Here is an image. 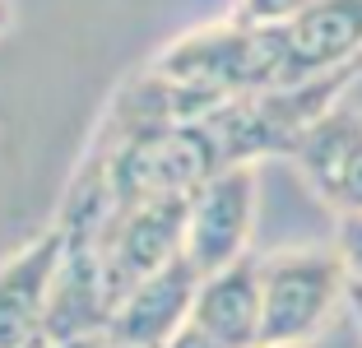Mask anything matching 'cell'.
Instances as JSON below:
<instances>
[{"label":"cell","mask_w":362,"mask_h":348,"mask_svg":"<svg viewBox=\"0 0 362 348\" xmlns=\"http://www.w3.org/2000/svg\"><path fill=\"white\" fill-rule=\"evenodd\" d=\"M358 74L362 61L349 65V70L307 79V84L265 88V93H246L214 107L209 116H200V126L209 135L214 153H218V168L228 172V168H256L260 158H293L298 144L307 139V130L344 103V93L353 88Z\"/></svg>","instance_id":"1"},{"label":"cell","mask_w":362,"mask_h":348,"mask_svg":"<svg viewBox=\"0 0 362 348\" xmlns=\"http://www.w3.org/2000/svg\"><path fill=\"white\" fill-rule=\"evenodd\" d=\"M149 70L214 98L218 107L246 93H265V88H293L284 28H251L237 19L181 33L177 42H168L153 56Z\"/></svg>","instance_id":"2"},{"label":"cell","mask_w":362,"mask_h":348,"mask_svg":"<svg viewBox=\"0 0 362 348\" xmlns=\"http://www.w3.org/2000/svg\"><path fill=\"white\" fill-rule=\"evenodd\" d=\"M349 306V274L334 246L260 255V348H307Z\"/></svg>","instance_id":"3"},{"label":"cell","mask_w":362,"mask_h":348,"mask_svg":"<svg viewBox=\"0 0 362 348\" xmlns=\"http://www.w3.org/2000/svg\"><path fill=\"white\" fill-rule=\"evenodd\" d=\"M256 190H260L256 168H228L214 181H204L200 195L191 200V223H186L181 255L200 269V279H209L251 255Z\"/></svg>","instance_id":"4"},{"label":"cell","mask_w":362,"mask_h":348,"mask_svg":"<svg viewBox=\"0 0 362 348\" xmlns=\"http://www.w3.org/2000/svg\"><path fill=\"white\" fill-rule=\"evenodd\" d=\"M293 168L334 219H362V107L325 112L293 153Z\"/></svg>","instance_id":"5"},{"label":"cell","mask_w":362,"mask_h":348,"mask_svg":"<svg viewBox=\"0 0 362 348\" xmlns=\"http://www.w3.org/2000/svg\"><path fill=\"white\" fill-rule=\"evenodd\" d=\"M65 265V232L47 228L0 265V348H23L47 335V306Z\"/></svg>","instance_id":"6"},{"label":"cell","mask_w":362,"mask_h":348,"mask_svg":"<svg viewBox=\"0 0 362 348\" xmlns=\"http://www.w3.org/2000/svg\"><path fill=\"white\" fill-rule=\"evenodd\" d=\"M200 284H204L200 269L186 255H177L168 269L149 274L121 302L117 320L107 330V344H117V348H168L181 335V325L191 320Z\"/></svg>","instance_id":"7"},{"label":"cell","mask_w":362,"mask_h":348,"mask_svg":"<svg viewBox=\"0 0 362 348\" xmlns=\"http://www.w3.org/2000/svg\"><path fill=\"white\" fill-rule=\"evenodd\" d=\"M288 84L349 70L362 61V0H311V10L284 23Z\"/></svg>","instance_id":"8"},{"label":"cell","mask_w":362,"mask_h":348,"mask_svg":"<svg viewBox=\"0 0 362 348\" xmlns=\"http://www.w3.org/2000/svg\"><path fill=\"white\" fill-rule=\"evenodd\" d=\"M191 325L223 348H260V255H246L204 279Z\"/></svg>","instance_id":"9"},{"label":"cell","mask_w":362,"mask_h":348,"mask_svg":"<svg viewBox=\"0 0 362 348\" xmlns=\"http://www.w3.org/2000/svg\"><path fill=\"white\" fill-rule=\"evenodd\" d=\"M307 10H311V0H237L233 19L251 23V28H284Z\"/></svg>","instance_id":"10"},{"label":"cell","mask_w":362,"mask_h":348,"mask_svg":"<svg viewBox=\"0 0 362 348\" xmlns=\"http://www.w3.org/2000/svg\"><path fill=\"white\" fill-rule=\"evenodd\" d=\"M334 251H339V260H344L349 284H362V219L334 223Z\"/></svg>","instance_id":"11"},{"label":"cell","mask_w":362,"mask_h":348,"mask_svg":"<svg viewBox=\"0 0 362 348\" xmlns=\"http://www.w3.org/2000/svg\"><path fill=\"white\" fill-rule=\"evenodd\" d=\"M168 348H223V344H214V339L209 335H204V330L200 325H191V320H186V325H181V335L177 339H172V344Z\"/></svg>","instance_id":"12"},{"label":"cell","mask_w":362,"mask_h":348,"mask_svg":"<svg viewBox=\"0 0 362 348\" xmlns=\"http://www.w3.org/2000/svg\"><path fill=\"white\" fill-rule=\"evenodd\" d=\"M349 311L358 316V335H362V284H349Z\"/></svg>","instance_id":"13"},{"label":"cell","mask_w":362,"mask_h":348,"mask_svg":"<svg viewBox=\"0 0 362 348\" xmlns=\"http://www.w3.org/2000/svg\"><path fill=\"white\" fill-rule=\"evenodd\" d=\"M14 28V0H0V37Z\"/></svg>","instance_id":"14"},{"label":"cell","mask_w":362,"mask_h":348,"mask_svg":"<svg viewBox=\"0 0 362 348\" xmlns=\"http://www.w3.org/2000/svg\"><path fill=\"white\" fill-rule=\"evenodd\" d=\"M61 348H107V335H93V339H75V344H61Z\"/></svg>","instance_id":"15"},{"label":"cell","mask_w":362,"mask_h":348,"mask_svg":"<svg viewBox=\"0 0 362 348\" xmlns=\"http://www.w3.org/2000/svg\"><path fill=\"white\" fill-rule=\"evenodd\" d=\"M23 348H61V344H52V339H47V335H37V339H33V344H23Z\"/></svg>","instance_id":"16"},{"label":"cell","mask_w":362,"mask_h":348,"mask_svg":"<svg viewBox=\"0 0 362 348\" xmlns=\"http://www.w3.org/2000/svg\"><path fill=\"white\" fill-rule=\"evenodd\" d=\"M107 348H117V344H107Z\"/></svg>","instance_id":"17"}]
</instances>
